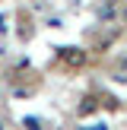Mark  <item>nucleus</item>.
I'll use <instances>...</instances> for the list:
<instances>
[{
  "mask_svg": "<svg viewBox=\"0 0 127 130\" xmlns=\"http://www.w3.org/2000/svg\"><path fill=\"white\" fill-rule=\"evenodd\" d=\"M60 60L67 63V67H83V63H86V51H83V48H64L60 51Z\"/></svg>",
  "mask_w": 127,
  "mask_h": 130,
  "instance_id": "f257e3e1",
  "label": "nucleus"
},
{
  "mask_svg": "<svg viewBox=\"0 0 127 130\" xmlns=\"http://www.w3.org/2000/svg\"><path fill=\"white\" fill-rule=\"evenodd\" d=\"M99 108V102L95 99H83V105H80V114H89V111H95Z\"/></svg>",
  "mask_w": 127,
  "mask_h": 130,
  "instance_id": "f03ea898",
  "label": "nucleus"
},
{
  "mask_svg": "<svg viewBox=\"0 0 127 130\" xmlns=\"http://www.w3.org/2000/svg\"><path fill=\"white\" fill-rule=\"evenodd\" d=\"M118 79H124V83H127V67H121V70H118Z\"/></svg>",
  "mask_w": 127,
  "mask_h": 130,
  "instance_id": "7ed1b4c3",
  "label": "nucleus"
}]
</instances>
